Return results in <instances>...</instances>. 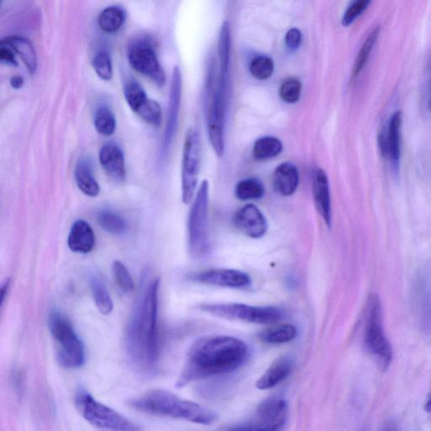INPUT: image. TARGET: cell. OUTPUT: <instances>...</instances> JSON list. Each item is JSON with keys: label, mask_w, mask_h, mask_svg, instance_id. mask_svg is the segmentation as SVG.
Segmentation results:
<instances>
[{"label": "cell", "mask_w": 431, "mask_h": 431, "mask_svg": "<svg viewBox=\"0 0 431 431\" xmlns=\"http://www.w3.org/2000/svg\"><path fill=\"white\" fill-rule=\"evenodd\" d=\"M159 277L144 276L125 331L127 356L135 367L144 374L156 370L159 358Z\"/></svg>", "instance_id": "obj_1"}, {"label": "cell", "mask_w": 431, "mask_h": 431, "mask_svg": "<svg viewBox=\"0 0 431 431\" xmlns=\"http://www.w3.org/2000/svg\"><path fill=\"white\" fill-rule=\"evenodd\" d=\"M248 356L246 343L232 336L213 335L200 339L189 350L177 386L183 388L196 380L235 371L243 366Z\"/></svg>", "instance_id": "obj_2"}, {"label": "cell", "mask_w": 431, "mask_h": 431, "mask_svg": "<svg viewBox=\"0 0 431 431\" xmlns=\"http://www.w3.org/2000/svg\"><path fill=\"white\" fill-rule=\"evenodd\" d=\"M133 410L159 417L182 419L200 425H211L217 415L195 402L185 400L164 390H153L129 401Z\"/></svg>", "instance_id": "obj_3"}, {"label": "cell", "mask_w": 431, "mask_h": 431, "mask_svg": "<svg viewBox=\"0 0 431 431\" xmlns=\"http://www.w3.org/2000/svg\"><path fill=\"white\" fill-rule=\"evenodd\" d=\"M49 328L58 345L57 358L61 366L68 369L81 367L86 363L85 345L68 317L53 310L49 314Z\"/></svg>", "instance_id": "obj_4"}, {"label": "cell", "mask_w": 431, "mask_h": 431, "mask_svg": "<svg viewBox=\"0 0 431 431\" xmlns=\"http://www.w3.org/2000/svg\"><path fill=\"white\" fill-rule=\"evenodd\" d=\"M75 405L87 422L98 428L113 430L137 431L141 427L112 408L98 402L85 389L76 393Z\"/></svg>", "instance_id": "obj_5"}, {"label": "cell", "mask_w": 431, "mask_h": 431, "mask_svg": "<svg viewBox=\"0 0 431 431\" xmlns=\"http://www.w3.org/2000/svg\"><path fill=\"white\" fill-rule=\"evenodd\" d=\"M229 99V78L218 77L217 86L211 91L208 104L207 126L210 144L218 157L225 148V124Z\"/></svg>", "instance_id": "obj_6"}, {"label": "cell", "mask_w": 431, "mask_h": 431, "mask_svg": "<svg viewBox=\"0 0 431 431\" xmlns=\"http://www.w3.org/2000/svg\"><path fill=\"white\" fill-rule=\"evenodd\" d=\"M208 211L209 183L207 180H204L196 192L188 220L190 250L196 257H203L209 250Z\"/></svg>", "instance_id": "obj_7"}, {"label": "cell", "mask_w": 431, "mask_h": 431, "mask_svg": "<svg viewBox=\"0 0 431 431\" xmlns=\"http://www.w3.org/2000/svg\"><path fill=\"white\" fill-rule=\"evenodd\" d=\"M365 344L382 370L392 363L393 350L382 328V308L377 297L371 298L367 317Z\"/></svg>", "instance_id": "obj_8"}, {"label": "cell", "mask_w": 431, "mask_h": 431, "mask_svg": "<svg viewBox=\"0 0 431 431\" xmlns=\"http://www.w3.org/2000/svg\"><path fill=\"white\" fill-rule=\"evenodd\" d=\"M203 309L225 319L257 324H275L284 316L283 310L276 306H255L242 303L205 305L203 306Z\"/></svg>", "instance_id": "obj_9"}, {"label": "cell", "mask_w": 431, "mask_h": 431, "mask_svg": "<svg viewBox=\"0 0 431 431\" xmlns=\"http://www.w3.org/2000/svg\"><path fill=\"white\" fill-rule=\"evenodd\" d=\"M202 158L200 136L195 129H190L185 136L182 159V200L187 205L192 202L198 185Z\"/></svg>", "instance_id": "obj_10"}, {"label": "cell", "mask_w": 431, "mask_h": 431, "mask_svg": "<svg viewBox=\"0 0 431 431\" xmlns=\"http://www.w3.org/2000/svg\"><path fill=\"white\" fill-rule=\"evenodd\" d=\"M129 60L131 67L140 74L147 76L159 86H164L166 74L151 40L140 38L131 42L129 49Z\"/></svg>", "instance_id": "obj_11"}, {"label": "cell", "mask_w": 431, "mask_h": 431, "mask_svg": "<svg viewBox=\"0 0 431 431\" xmlns=\"http://www.w3.org/2000/svg\"><path fill=\"white\" fill-rule=\"evenodd\" d=\"M287 404L279 397H270L259 405L253 421L239 430H279L286 423Z\"/></svg>", "instance_id": "obj_12"}, {"label": "cell", "mask_w": 431, "mask_h": 431, "mask_svg": "<svg viewBox=\"0 0 431 431\" xmlns=\"http://www.w3.org/2000/svg\"><path fill=\"white\" fill-rule=\"evenodd\" d=\"M182 94V76L180 68L174 67L172 81H171L169 112H168V118L166 133H164L163 153H167L169 151L171 144H172L174 135L177 133L179 116L181 104Z\"/></svg>", "instance_id": "obj_13"}, {"label": "cell", "mask_w": 431, "mask_h": 431, "mask_svg": "<svg viewBox=\"0 0 431 431\" xmlns=\"http://www.w3.org/2000/svg\"><path fill=\"white\" fill-rule=\"evenodd\" d=\"M233 224L239 231L251 239H261L268 229L267 220L264 214L253 204H248L236 211Z\"/></svg>", "instance_id": "obj_14"}, {"label": "cell", "mask_w": 431, "mask_h": 431, "mask_svg": "<svg viewBox=\"0 0 431 431\" xmlns=\"http://www.w3.org/2000/svg\"><path fill=\"white\" fill-rule=\"evenodd\" d=\"M402 113L396 112L391 116L387 133L379 136L380 148L383 156L389 158L394 166L399 167L401 157Z\"/></svg>", "instance_id": "obj_15"}, {"label": "cell", "mask_w": 431, "mask_h": 431, "mask_svg": "<svg viewBox=\"0 0 431 431\" xmlns=\"http://www.w3.org/2000/svg\"><path fill=\"white\" fill-rule=\"evenodd\" d=\"M200 283L213 286L240 288L250 284L246 272L232 269H214L198 274L195 277Z\"/></svg>", "instance_id": "obj_16"}, {"label": "cell", "mask_w": 431, "mask_h": 431, "mask_svg": "<svg viewBox=\"0 0 431 431\" xmlns=\"http://www.w3.org/2000/svg\"><path fill=\"white\" fill-rule=\"evenodd\" d=\"M313 193L314 204L317 213L322 217L328 226L332 225V207L330 198V182L326 172L322 169H317L313 179Z\"/></svg>", "instance_id": "obj_17"}, {"label": "cell", "mask_w": 431, "mask_h": 431, "mask_svg": "<svg viewBox=\"0 0 431 431\" xmlns=\"http://www.w3.org/2000/svg\"><path fill=\"white\" fill-rule=\"evenodd\" d=\"M100 163L108 177L116 182H122L126 179L125 159L122 149L114 142H109L101 148Z\"/></svg>", "instance_id": "obj_18"}, {"label": "cell", "mask_w": 431, "mask_h": 431, "mask_svg": "<svg viewBox=\"0 0 431 431\" xmlns=\"http://www.w3.org/2000/svg\"><path fill=\"white\" fill-rule=\"evenodd\" d=\"M96 236L91 226L79 219L71 226L68 237V246L73 252L88 254L93 250Z\"/></svg>", "instance_id": "obj_19"}, {"label": "cell", "mask_w": 431, "mask_h": 431, "mask_svg": "<svg viewBox=\"0 0 431 431\" xmlns=\"http://www.w3.org/2000/svg\"><path fill=\"white\" fill-rule=\"evenodd\" d=\"M300 181L298 168L286 162L277 166L273 175V185L276 192L283 196L293 195Z\"/></svg>", "instance_id": "obj_20"}, {"label": "cell", "mask_w": 431, "mask_h": 431, "mask_svg": "<svg viewBox=\"0 0 431 431\" xmlns=\"http://www.w3.org/2000/svg\"><path fill=\"white\" fill-rule=\"evenodd\" d=\"M293 363L290 357L281 356L270 365L257 382L258 389L267 390L275 388L289 377Z\"/></svg>", "instance_id": "obj_21"}, {"label": "cell", "mask_w": 431, "mask_h": 431, "mask_svg": "<svg viewBox=\"0 0 431 431\" xmlns=\"http://www.w3.org/2000/svg\"><path fill=\"white\" fill-rule=\"evenodd\" d=\"M75 178L77 185L83 194L96 197L100 194V186L94 177L92 164L89 159H80L75 168Z\"/></svg>", "instance_id": "obj_22"}, {"label": "cell", "mask_w": 431, "mask_h": 431, "mask_svg": "<svg viewBox=\"0 0 431 431\" xmlns=\"http://www.w3.org/2000/svg\"><path fill=\"white\" fill-rule=\"evenodd\" d=\"M1 44L10 47L14 53L19 54L29 72L31 74H35L38 68V58H36L34 47L27 39L13 36V38L3 40Z\"/></svg>", "instance_id": "obj_23"}, {"label": "cell", "mask_w": 431, "mask_h": 431, "mask_svg": "<svg viewBox=\"0 0 431 431\" xmlns=\"http://www.w3.org/2000/svg\"><path fill=\"white\" fill-rule=\"evenodd\" d=\"M283 142L276 137L267 136L259 138L253 148L254 158L259 161L272 159L283 152Z\"/></svg>", "instance_id": "obj_24"}, {"label": "cell", "mask_w": 431, "mask_h": 431, "mask_svg": "<svg viewBox=\"0 0 431 431\" xmlns=\"http://www.w3.org/2000/svg\"><path fill=\"white\" fill-rule=\"evenodd\" d=\"M297 328L291 324H280L266 328L259 334V338L268 344H285L297 337Z\"/></svg>", "instance_id": "obj_25"}, {"label": "cell", "mask_w": 431, "mask_h": 431, "mask_svg": "<svg viewBox=\"0 0 431 431\" xmlns=\"http://www.w3.org/2000/svg\"><path fill=\"white\" fill-rule=\"evenodd\" d=\"M90 285L99 311L103 315H109L113 310V301L107 286L97 275L90 276Z\"/></svg>", "instance_id": "obj_26"}, {"label": "cell", "mask_w": 431, "mask_h": 431, "mask_svg": "<svg viewBox=\"0 0 431 431\" xmlns=\"http://www.w3.org/2000/svg\"><path fill=\"white\" fill-rule=\"evenodd\" d=\"M126 21V12L119 6H109L99 16V25L102 31L114 33L120 30Z\"/></svg>", "instance_id": "obj_27"}, {"label": "cell", "mask_w": 431, "mask_h": 431, "mask_svg": "<svg viewBox=\"0 0 431 431\" xmlns=\"http://www.w3.org/2000/svg\"><path fill=\"white\" fill-rule=\"evenodd\" d=\"M124 96H125L127 104L137 114L151 101L147 96L144 88L136 80L131 79L124 86Z\"/></svg>", "instance_id": "obj_28"}, {"label": "cell", "mask_w": 431, "mask_h": 431, "mask_svg": "<svg viewBox=\"0 0 431 431\" xmlns=\"http://www.w3.org/2000/svg\"><path fill=\"white\" fill-rule=\"evenodd\" d=\"M264 194V185L255 178H248L241 181L235 187V196L240 200L261 199Z\"/></svg>", "instance_id": "obj_29"}, {"label": "cell", "mask_w": 431, "mask_h": 431, "mask_svg": "<svg viewBox=\"0 0 431 431\" xmlns=\"http://www.w3.org/2000/svg\"><path fill=\"white\" fill-rule=\"evenodd\" d=\"M98 224L105 232L112 235H120L125 233L127 224L125 219L115 211L109 210L101 211L98 214Z\"/></svg>", "instance_id": "obj_30"}, {"label": "cell", "mask_w": 431, "mask_h": 431, "mask_svg": "<svg viewBox=\"0 0 431 431\" xmlns=\"http://www.w3.org/2000/svg\"><path fill=\"white\" fill-rule=\"evenodd\" d=\"M231 34L228 22L222 25L218 41V56L220 62V75H229Z\"/></svg>", "instance_id": "obj_31"}, {"label": "cell", "mask_w": 431, "mask_h": 431, "mask_svg": "<svg viewBox=\"0 0 431 431\" xmlns=\"http://www.w3.org/2000/svg\"><path fill=\"white\" fill-rule=\"evenodd\" d=\"M380 27H377L369 33L367 39L365 40L363 45L361 46L360 52L357 55L355 65H354L353 79H356V77L360 75V73L363 71L365 66H366L369 57H370L371 51L374 49V47L378 41Z\"/></svg>", "instance_id": "obj_32"}, {"label": "cell", "mask_w": 431, "mask_h": 431, "mask_svg": "<svg viewBox=\"0 0 431 431\" xmlns=\"http://www.w3.org/2000/svg\"><path fill=\"white\" fill-rule=\"evenodd\" d=\"M94 124L98 133L104 136H112L115 133L116 127L115 115L105 105L99 107L94 113Z\"/></svg>", "instance_id": "obj_33"}, {"label": "cell", "mask_w": 431, "mask_h": 431, "mask_svg": "<svg viewBox=\"0 0 431 431\" xmlns=\"http://www.w3.org/2000/svg\"><path fill=\"white\" fill-rule=\"evenodd\" d=\"M274 62L272 58L266 56H259L252 60L250 70L251 75L255 79L259 80H265L270 78L274 73Z\"/></svg>", "instance_id": "obj_34"}, {"label": "cell", "mask_w": 431, "mask_h": 431, "mask_svg": "<svg viewBox=\"0 0 431 431\" xmlns=\"http://www.w3.org/2000/svg\"><path fill=\"white\" fill-rule=\"evenodd\" d=\"M113 277L120 290L129 293L133 290L134 281L129 270L120 261H115L112 265Z\"/></svg>", "instance_id": "obj_35"}, {"label": "cell", "mask_w": 431, "mask_h": 431, "mask_svg": "<svg viewBox=\"0 0 431 431\" xmlns=\"http://www.w3.org/2000/svg\"><path fill=\"white\" fill-rule=\"evenodd\" d=\"M302 83L297 79H288L280 88V96L289 104L297 103L301 97Z\"/></svg>", "instance_id": "obj_36"}, {"label": "cell", "mask_w": 431, "mask_h": 431, "mask_svg": "<svg viewBox=\"0 0 431 431\" xmlns=\"http://www.w3.org/2000/svg\"><path fill=\"white\" fill-rule=\"evenodd\" d=\"M93 68L101 79L105 80V81L112 79L113 75L112 63L111 57L107 53L101 52L94 57Z\"/></svg>", "instance_id": "obj_37"}, {"label": "cell", "mask_w": 431, "mask_h": 431, "mask_svg": "<svg viewBox=\"0 0 431 431\" xmlns=\"http://www.w3.org/2000/svg\"><path fill=\"white\" fill-rule=\"evenodd\" d=\"M371 2V0H355L346 10L344 16H343V25L349 27L352 25L367 9Z\"/></svg>", "instance_id": "obj_38"}, {"label": "cell", "mask_w": 431, "mask_h": 431, "mask_svg": "<svg viewBox=\"0 0 431 431\" xmlns=\"http://www.w3.org/2000/svg\"><path fill=\"white\" fill-rule=\"evenodd\" d=\"M286 45L291 51L298 49L302 42V33L297 28H292L288 31L285 38Z\"/></svg>", "instance_id": "obj_39"}, {"label": "cell", "mask_w": 431, "mask_h": 431, "mask_svg": "<svg viewBox=\"0 0 431 431\" xmlns=\"http://www.w3.org/2000/svg\"><path fill=\"white\" fill-rule=\"evenodd\" d=\"M14 53V51L10 47L1 44V47H0V60H1L3 63L16 67L18 64Z\"/></svg>", "instance_id": "obj_40"}, {"label": "cell", "mask_w": 431, "mask_h": 431, "mask_svg": "<svg viewBox=\"0 0 431 431\" xmlns=\"http://www.w3.org/2000/svg\"><path fill=\"white\" fill-rule=\"evenodd\" d=\"M10 284H11L10 278L6 279L5 283L2 284V287H1V305L2 306L3 305V303H5L7 295H8Z\"/></svg>", "instance_id": "obj_41"}, {"label": "cell", "mask_w": 431, "mask_h": 431, "mask_svg": "<svg viewBox=\"0 0 431 431\" xmlns=\"http://www.w3.org/2000/svg\"><path fill=\"white\" fill-rule=\"evenodd\" d=\"M10 85L14 89L19 90L24 85V79L21 76H14L10 79Z\"/></svg>", "instance_id": "obj_42"}, {"label": "cell", "mask_w": 431, "mask_h": 431, "mask_svg": "<svg viewBox=\"0 0 431 431\" xmlns=\"http://www.w3.org/2000/svg\"><path fill=\"white\" fill-rule=\"evenodd\" d=\"M426 411L431 412V393L430 397H428V400H427L426 402Z\"/></svg>", "instance_id": "obj_43"}, {"label": "cell", "mask_w": 431, "mask_h": 431, "mask_svg": "<svg viewBox=\"0 0 431 431\" xmlns=\"http://www.w3.org/2000/svg\"><path fill=\"white\" fill-rule=\"evenodd\" d=\"M430 107H431V100H430Z\"/></svg>", "instance_id": "obj_44"}]
</instances>
